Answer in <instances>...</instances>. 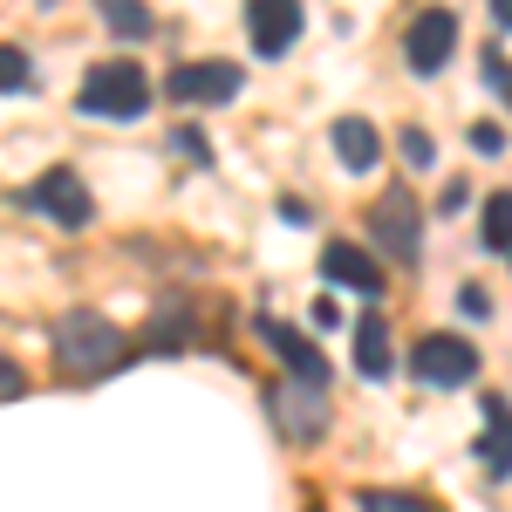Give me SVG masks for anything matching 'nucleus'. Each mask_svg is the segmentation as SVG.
<instances>
[{"mask_svg":"<svg viewBox=\"0 0 512 512\" xmlns=\"http://www.w3.org/2000/svg\"><path fill=\"white\" fill-rule=\"evenodd\" d=\"M355 369L369 376V383H390L396 362H390V328H383V315H362V328H355Z\"/></svg>","mask_w":512,"mask_h":512,"instance_id":"14","label":"nucleus"},{"mask_svg":"<svg viewBox=\"0 0 512 512\" xmlns=\"http://www.w3.org/2000/svg\"><path fill=\"white\" fill-rule=\"evenodd\" d=\"M239 82H246L239 62H178V69L164 76V96L185 103V110H198V103H233Z\"/></svg>","mask_w":512,"mask_h":512,"instance_id":"7","label":"nucleus"},{"mask_svg":"<svg viewBox=\"0 0 512 512\" xmlns=\"http://www.w3.org/2000/svg\"><path fill=\"white\" fill-rule=\"evenodd\" d=\"M492 21H499V28H512V0H492Z\"/></svg>","mask_w":512,"mask_h":512,"instance_id":"26","label":"nucleus"},{"mask_svg":"<svg viewBox=\"0 0 512 512\" xmlns=\"http://www.w3.org/2000/svg\"><path fill=\"white\" fill-rule=\"evenodd\" d=\"M253 335L287 362V376H301V383H328V362H321V349L301 335V328H287V321H274V315H253Z\"/></svg>","mask_w":512,"mask_h":512,"instance_id":"10","label":"nucleus"},{"mask_svg":"<svg viewBox=\"0 0 512 512\" xmlns=\"http://www.w3.org/2000/svg\"><path fill=\"white\" fill-rule=\"evenodd\" d=\"M28 205H35L41 219H55L62 233H82V226L96 219V205H89V185H82V171H69V164L41 171L35 185H28Z\"/></svg>","mask_w":512,"mask_h":512,"instance_id":"6","label":"nucleus"},{"mask_svg":"<svg viewBox=\"0 0 512 512\" xmlns=\"http://www.w3.org/2000/svg\"><path fill=\"white\" fill-rule=\"evenodd\" d=\"M144 342H151V349H185V342H198V315L185 308V301H164Z\"/></svg>","mask_w":512,"mask_h":512,"instance_id":"15","label":"nucleus"},{"mask_svg":"<svg viewBox=\"0 0 512 512\" xmlns=\"http://www.w3.org/2000/svg\"><path fill=\"white\" fill-rule=\"evenodd\" d=\"M485 89H492V96L512 110V62L499 55V48H485Z\"/></svg>","mask_w":512,"mask_h":512,"instance_id":"19","label":"nucleus"},{"mask_svg":"<svg viewBox=\"0 0 512 512\" xmlns=\"http://www.w3.org/2000/svg\"><path fill=\"white\" fill-rule=\"evenodd\" d=\"M96 7H103V21H110L117 41H144L151 35V7H144V0H96Z\"/></svg>","mask_w":512,"mask_h":512,"instance_id":"16","label":"nucleus"},{"mask_svg":"<svg viewBox=\"0 0 512 512\" xmlns=\"http://www.w3.org/2000/svg\"><path fill=\"white\" fill-rule=\"evenodd\" d=\"M451 48H458V21H451V7H424V14L410 21V35H403V62H410L417 76H437V69L451 62Z\"/></svg>","mask_w":512,"mask_h":512,"instance_id":"9","label":"nucleus"},{"mask_svg":"<svg viewBox=\"0 0 512 512\" xmlns=\"http://www.w3.org/2000/svg\"><path fill=\"white\" fill-rule=\"evenodd\" d=\"M123 355H130V335H123L110 315H89V308H69V315L55 321V362L69 369V376H117Z\"/></svg>","mask_w":512,"mask_h":512,"instance_id":"1","label":"nucleus"},{"mask_svg":"<svg viewBox=\"0 0 512 512\" xmlns=\"http://www.w3.org/2000/svg\"><path fill=\"white\" fill-rule=\"evenodd\" d=\"M472 144H478V158H499V151H506V130H499V123H478Z\"/></svg>","mask_w":512,"mask_h":512,"instance_id":"24","label":"nucleus"},{"mask_svg":"<svg viewBox=\"0 0 512 512\" xmlns=\"http://www.w3.org/2000/svg\"><path fill=\"white\" fill-rule=\"evenodd\" d=\"M478 233H485V253H512V192H492V198H485Z\"/></svg>","mask_w":512,"mask_h":512,"instance_id":"17","label":"nucleus"},{"mask_svg":"<svg viewBox=\"0 0 512 512\" xmlns=\"http://www.w3.org/2000/svg\"><path fill=\"white\" fill-rule=\"evenodd\" d=\"M171 151H178V158H192V164H212V144H205V130H178V137H171Z\"/></svg>","mask_w":512,"mask_h":512,"instance_id":"21","label":"nucleus"},{"mask_svg":"<svg viewBox=\"0 0 512 512\" xmlns=\"http://www.w3.org/2000/svg\"><path fill=\"white\" fill-rule=\"evenodd\" d=\"M267 410H274V424L294 437V444H315V437L328 431V417H335V410H328V383H301V376L274 383V390H267Z\"/></svg>","mask_w":512,"mask_h":512,"instance_id":"4","label":"nucleus"},{"mask_svg":"<svg viewBox=\"0 0 512 512\" xmlns=\"http://www.w3.org/2000/svg\"><path fill=\"white\" fill-rule=\"evenodd\" d=\"M21 390H28V376H21V362H14V355H0V403H14Z\"/></svg>","mask_w":512,"mask_h":512,"instance_id":"23","label":"nucleus"},{"mask_svg":"<svg viewBox=\"0 0 512 512\" xmlns=\"http://www.w3.org/2000/svg\"><path fill=\"white\" fill-rule=\"evenodd\" d=\"M478 465L492 478L512 472V403L506 396H485V437H478Z\"/></svg>","mask_w":512,"mask_h":512,"instance_id":"12","label":"nucleus"},{"mask_svg":"<svg viewBox=\"0 0 512 512\" xmlns=\"http://www.w3.org/2000/svg\"><path fill=\"white\" fill-rule=\"evenodd\" d=\"M472 369H478V349L465 335H417V349H410V376L431 383V390H465Z\"/></svg>","mask_w":512,"mask_h":512,"instance_id":"5","label":"nucleus"},{"mask_svg":"<svg viewBox=\"0 0 512 512\" xmlns=\"http://www.w3.org/2000/svg\"><path fill=\"white\" fill-rule=\"evenodd\" d=\"M246 35L260 62H280L301 41V0H246Z\"/></svg>","mask_w":512,"mask_h":512,"instance_id":"8","label":"nucleus"},{"mask_svg":"<svg viewBox=\"0 0 512 512\" xmlns=\"http://www.w3.org/2000/svg\"><path fill=\"white\" fill-rule=\"evenodd\" d=\"M28 82V55L21 48H0V89H21Z\"/></svg>","mask_w":512,"mask_h":512,"instance_id":"22","label":"nucleus"},{"mask_svg":"<svg viewBox=\"0 0 512 512\" xmlns=\"http://www.w3.org/2000/svg\"><path fill=\"white\" fill-rule=\"evenodd\" d=\"M355 506H362V512H437V499H424V492H390V485H369Z\"/></svg>","mask_w":512,"mask_h":512,"instance_id":"18","label":"nucleus"},{"mask_svg":"<svg viewBox=\"0 0 512 512\" xmlns=\"http://www.w3.org/2000/svg\"><path fill=\"white\" fill-rule=\"evenodd\" d=\"M369 239L390 253L396 267H417L424 260V219H417V198L410 192H383L369 205Z\"/></svg>","mask_w":512,"mask_h":512,"instance_id":"3","label":"nucleus"},{"mask_svg":"<svg viewBox=\"0 0 512 512\" xmlns=\"http://www.w3.org/2000/svg\"><path fill=\"white\" fill-rule=\"evenodd\" d=\"M335 158H342V171H369V164L383 158V137H376V123L369 117H335Z\"/></svg>","mask_w":512,"mask_h":512,"instance_id":"13","label":"nucleus"},{"mask_svg":"<svg viewBox=\"0 0 512 512\" xmlns=\"http://www.w3.org/2000/svg\"><path fill=\"white\" fill-rule=\"evenodd\" d=\"M321 274L335 280V287H355L362 301H376V294H383V267H376L362 246H349V239H335V246L321 253Z\"/></svg>","mask_w":512,"mask_h":512,"instance_id":"11","label":"nucleus"},{"mask_svg":"<svg viewBox=\"0 0 512 512\" xmlns=\"http://www.w3.org/2000/svg\"><path fill=\"white\" fill-rule=\"evenodd\" d=\"M396 151H403V164H410V171H424V164L437 158V151H431V137H424V130H417V123H410V130H403V137H396Z\"/></svg>","mask_w":512,"mask_h":512,"instance_id":"20","label":"nucleus"},{"mask_svg":"<svg viewBox=\"0 0 512 512\" xmlns=\"http://www.w3.org/2000/svg\"><path fill=\"white\" fill-rule=\"evenodd\" d=\"M76 110H82V117H110V123L144 117V110H151V76H144V62H130V55L96 62V69L82 76Z\"/></svg>","mask_w":512,"mask_h":512,"instance_id":"2","label":"nucleus"},{"mask_svg":"<svg viewBox=\"0 0 512 512\" xmlns=\"http://www.w3.org/2000/svg\"><path fill=\"white\" fill-rule=\"evenodd\" d=\"M458 308H465V315H485V308H492V294H485V287H472V280H465V287H458Z\"/></svg>","mask_w":512,"mask_h":512,"instance_id":"25","label":"nucleus"}]
</instances>
